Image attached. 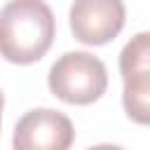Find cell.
Returning <instances> with one entry per match:
<instances>
[{"label": "cell", "instance_id": "obj_2", "mask_svg": "<svg viewBox=\"0 0 150 150\" xmlns=\"http://www.w3.org/2000/svg\"><path fill=\"white\" fill-rule=\"evenodd\" d=\"M49 91L70 105H89L108 89L105 63L89 52H66L47 73Z\"/></svg>", "mask_w": 150, "mask_h": 150}, {"label": "cell", "instance_id": "obj_1", "mask_svg": "<svg viewBox=\"0 0 150 150\" xmlns=\"http://www.w3.org/2000/svg\"><path fill=\"white\" fill-rule=\"evenodd\" d=\"M56 35V19L45 0H9L0 9V56L16 66L40 61Z\"/></svg>", "mask_w": 150, "mask_h": 150}, {"label": "cell", "instance_id": "obj_5", "mask_svg": "<svg viewBox=\"0 0 150 150\" xmlns=\"http://www.w3.org/2000/svg\"><path fill=\"white\" fill-rule=\"evenodd\" d=\"M75 40L89 47H101L120 35L127 21L122 0H73L68 12Z\"/></svg>", "mask_w": 150, "mask_h": 150}, {"label": "cell", "instance_id": "obj_3", "mask_svg": "<svg viewBox=\"0 0 150 150\" xmlns=\"http://www.w3.org/2000/svg\"><path fill=\"white\" fill-rule=\"evenodd\" d=\"M122 105L131 122L150 127V30L136 33L120 52Z\"/></svg>", "mask_w": 150, "mask_h": 150}, {"label": "cell", "instance_id": "obj_6", "mask_svg": "<svg viewBox=\"0 0 150 150\" xmlns=\"http://www.w3.org/2000/svg\"><path fill=\"white\" fill-rule=\"evenodd\" d=\"M87 150H124L122 145H112V143H98V145H91Z\"/></svg>", "mask_w": 150, "mask_h": 150}, {"label": "cell", "instance_id": "obj_4", "mask_svg": "<svg viewBox=\"0 0 150 150\" xmlns=\"http://www.w3.org/2000/svg\"><path fill=\"white\" fill-rule=\"evenodd\" d=\"M75 127L68 115L54 108L23 112L12 134V150H70Z\"/></svg>", "mask_w": 150, "mask_h": 150}, {"label": "cell", "instance_id": "obj_7", "mask_svg": "<svg viewBox=\"0 0 150 150\" xmlns=\"http://www.w3.org/2000/svg\"><path fill=\"white\" fill-rule=\"evenodd\" d=\"M2 108H5V96H2V91H0V122H2Z\"/></svg>", "mask_w": 150, "mask_h": 150}]
</instances>
